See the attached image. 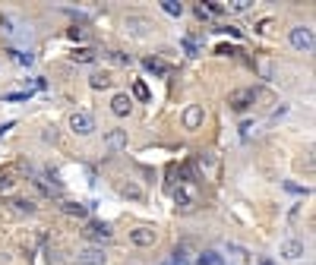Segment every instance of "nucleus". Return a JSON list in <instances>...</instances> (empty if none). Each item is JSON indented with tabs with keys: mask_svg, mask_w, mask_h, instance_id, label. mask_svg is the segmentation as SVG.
<instances>
[{
	"mask_svg": "<svg viewBox=\"0 0 316 265\" xmlns=\"http://www.w3.org/2000/svg\"><path fill=\"white\" fill-rule=\"evenodd\" d=\"M86 35H89V29H82V26L79 29H70V38H86Z\"/></svg>",
	"mask_w": 316,
	"mask_h": 265,
	"instance_id": "nucleus-26",
	"label": "nucleus"
},
{
	"mask_svg": "<svg viewBox=\"0 0 316 265\" xmlns=\"http://www.w3.org/2000/svg\"><path fill=\"white\" fill-rule=\"evenodd\" d=\"M120 193H123V196H130V199H142V189H139L136 183H123V186H120Z\"/></svg>",
	"mask_w": 316,
	"mask_h": 265,
	"instance_id": "nucleus-19",
	"label": "nucleus"
},
{
	"mask_svg": "<svg viewBox=\"0 0 316 265\" xmlns=\"http://www.w3.org/2000/svg\"><path fill=\"white\" fill-rule=\"evenodd\" d=\"M104 145H108L111 151H120V148H127V129H108Z\"/></svg>",
	"mask_w": 316,
	"mask_h": 265,
	"instance_id": "nucleus-8",
	"label": "nucleus"
},
{
	"mask_svg": "<svg viewBox=\"0 0 316 265\" xmlns=\"http://www.w3.org/2000/svg\"><path fill=\"white\" fill-rule=\"evenodd\" d=\"M282 256H285V259H301V256H304V243H301V240H288V243L282 246Z\"/></svg>",
	"mask_w": 316,
	"mask_h": 265,
	"instance_id": "nucleus-12",
	"label": "nucleus"
},
{
	"mask_svg": "<svg viewBox=\"0 0 316 265\" xmlns=\"http://www.w3.org/2000/svg\"><path fill=\"white\" fill-rule=\"evenodd\" d=\"M291 45H294L297 51L310 54V51H313V32H310L307 26H294V29H291Z\"/></svg>",
	"mask_w": 316,
	"mask_h": 265,
	"instance_id": "nucleus-2",
	"label": "nucleus"
},
{
	"mask_svg": "<svg viewBox=\"0 0 316 265\" xmlns=\"http://www.w3.org/2000/svg\"><path fill=\"white\" fill-rule=\"evenodd\" d=\"M149 73H155V76H171V67L164 63V60H158V57H145V63H142Z\"/></svg>",
	"mask_w": 316,
	"mask_h": 265,
	"instance_id": "nucleus-11",
	"label": "nucleus"
},
{
	"mask_svg": "<svg viewBox=\"0 0 316 265\" xmlns=\"http://www.w3.org/2000/svg\"><path fill=\"white\" fill-rule=\"evenodd\" d=\"M231 10H237V13H244V10H250V0H234V4H231Z\"/></svg>",
	"mask_w": 316,
	"mask_h": 265,
	"instance_id": "nucleus-25",
	"label": "nucleus"
},
{
	"mask_svg": "<svg viewBox=\"0 0 316 265\" xmlns=\"http://www.w3.org/2000/svg\"><path fill=\"white\" fill-rule=\"evenodd\" d=\"M13 205H16V212H19V215H32V212H35V205H32L29 199H16Z\"/></svg>",
	"mask_w": 316,
	"mask_h": 265,
	"instance_id": "nucleus-20",
	"label": "nucleus"
},
{
	"mask_svg": "<svg viewBox=\"0 0 316 265\" xmlns=\"http://www.w3.org/2000/svg\"><path fill=\"white\" fill-rule=\"evenodd\" d=\"M111 111H114L117 117H127V114L133 111V98H130L127 92H117L114 98H111Z\"/></svg>",
	"mask_w": 316,
	"mask_h": 265,
	"instance_id": "nucleus-7",
	"label": "nucleus"
},
{
	"mask_svg": "<svg viewBox=\"0 0 316 265\" xmlns=\"http://www.w3.org/2000/svg\"><path fill=\"white\" fill-rule=\"evenodd\" d=\"M133 95L139 101H149V89H145V82H133Z\"/></svg>",
	"mask_w": 316,
	"mask_h": 265,
	"instance_id": "nucleus-21",
	"label": "nucleus"
},
{
	"mask_svg": "<svg viewBox=\"0 0 316 265\" xmlns=\"http://www.w3.org/2000/svg\"><path fill=\"white\" fill-rule=\"evenodd\" d=\"M70 129L79 132V136H89V132L95 129V120H92L89 111H73V114H70Z\"/></svg>",
	"mask_w": 316,
	"mask_h": 265,
	"instance_id": "nucleus-1",
	"label": "nucleus"
},
{
	"mask_svg": "<svg viewBox=\"0 0 316 265\" xmlns=\"http://www.w3.org/2000/svg\"><path fill=\"white\" fill-rule=\"evenodd\" d=\"M16 183H19V167H16V164H4V167H0V193L13 189Z\"/></svg>",
	"mask_w": 316,
	"mask_h": 265,
	"instance_id": "nucleus-5",
	"label": "nucleus"
},
{
	"mask_svg": "<svg viewBox=\"0 0 316 265\" xmlns=\"http://www.w3.org/2000/svg\"><path fill=\"white\" fill-rule=\"evenodd\" d=\"M64 212H67V215H76V218H86V205H79V202H64Z\"/></svg>",
	"mask_w": 316,
	"mask_h": 265,
	"instance_id": "nucleus-17",
	"label": "nucleus"
},
{
	"mask_svg": "<svg viewBox=\"0 0 316 265\" xmlns=\"http://www.w3.org/2000/svg\"><path fill=\"white\" fill-rule=\"evenodd\" d=\"M253 101H256V92L253 89H237V92H231V98H228V104L234 111H247Z\"/></svg>",
	"mask_w": 316,
	"mask_h": 265,
	"instance_id": "nucleus-4",
	"label": "nucleus"
},
{
	"mask_svg": "<svg viewBox=\"0 0 316 265\" xmlns=\"http://www.w3.org/2000/svg\"><path fill=\"white\" fill-rule=\"evenodd\" d=\"M130 240H133L136 246H152L155 243V231L152 227H136V231L130 234Z\"/></svg>",
	"mask_w": 316,
	"mask_h": 265,
	"instance_id": "nucleus-9",
	"label": "nucleus"
},
{
	"mask_svg": "<svg viewBox=\"0 0 316 265\" xmlns=\"http://www.w3.org/2000/svg\"><path fill=\"white\" fill-rule=\"evenodd\" d=\"M174 177H180V180H193V170L183 164V167H177V170H174Z\"/></svg>",
	"mask_w": 316,
	"mask_h": 265,
	"instance_id": "nucleus-23",
	"label": "nucleus"
},
{
	"mask_svg": "<svg viewBox=\"0 0 316 265\" xmlns=\"http://www.w3.org/2000/svg\"><path fill=\"white\" fill-rule=\"evenodd\" d=\"M161 10L168 13V16H180L183 13V7L177 4V0H161Z\"/></svg>",
	"mask_w": 316,
	"mask_h": 265,
	"instance_id": "nucleus-18",
	"label": "nucleus"
},
{
	"mask_svg": "<svg viewBox=\"0 0 316 265\" xmlns=\"http://www.w3.org/2000/svg\"><path fill=\"white\" fill-rule=\"evenodd\" d=\"M76 262H79V265H104L108 256H104L101 246H86V250L76 253Z\"/></svg>",
	"mask_w": 316,
	"mask_h": 265,
	"instance_id": "nucleus-3",
	"label": "nucleus"
},
{
	"mask_svg": "<svg viewBox=\"0 0 316 265\" xmlns=\"http://www.w3.org/2000/svg\"><path fill=\"white\" fill-rule=\"evenodd\" d=\"M199 265H225V259L212 250H206V253H199Z\"/></svg>",
	"mask_w": 316,
	"mask_h": 265,
	"instance_id": "nucleus-16",
	"label": "nucleus"
},
{
	"mask_svg": "<svg viewBox=\"0 0 316 265\" xmlns=\"http://www.w3.org/2000/svg\"><path fill=\"white\" fill-rule=\"evenodd\" d=\"M89 82H92V89H108V85H111V76H108V73H92Z\"/></svg>",
	"mask_w": 316,
	"mask_h": 265,
	"instance_id": "nucleus-15",
	"label": "nucleus"
},
{
	"mask_svg": "<svg viewBox=\"0 0 316 265\" xmlns=\"http://www.w3.org/2000/svg\"><path fill=\"white\" fill-rule=\"evenodd\" d=\"M114 60H117V63H130V57H127V54H120V51H114Z\"/></svg>",
	"mask_w": 316,
	"mask_h": 265,
	"instance_id": "nucleus-28",
	"label": "nucleus"
},
{
	"mask_svg": "<svg viewBox=\"0 0 316 265\" xmlns=\"http://www.w3.org/2000/svg\"><path fill=\"white\" fill-rule=\"evenodd\" d=\"M202 10H206V13H212V16H221V13H225V7H221V4H206Z\"/></svg>",
	"mask_w": 316,
	"mask_h": 265,
	"instance_id": "nucleus-24",
	"label": "nucleus"
},
{
	"mask_svg": "<svg viewBox=\"0 0 316 265\" xmlns=\"http://www.w3.org/2000/svg\"><path fill=\"white\" fill-rule=\"evenodd\" d=\"M82 237H86V240H108V237H111V224H104V221H89L86 231H82Z\"/></svg>",
	"mask_w": 316,
	"mask_h": 265,
	"instance_id": "nucleus-6",
	"label": "nucleus"
},
{
	"mask_svg": "<svg viewBox=\"0 0 316 265\" xmlns=\"http://www.w3.org/2000/svg\"><path fill=\"white\" fill-rule=\"evenodd\" d=\"M95 60V51L92 48H76L73 51V63H92Z\"/></svg>",
	"mask_w": 316,
	"mask_h": 265,
	"instance_id": "nucleus-14",
	"label": "nucleus"
},
{
	"mask_svg": "<svg viewBox=\"0 0 316 265\" xmlns=\"http://www.w3.org/2000/svg\"><path fill=\"white\" fill-rule=\"evenodd\" d=\"M174 202L183 205V208H190V205H193V193H190L187 186H177V189H174Z\"/></svg>",
	"mask_w": 316,
	"mask_h": 265,
	"instance_id": "nucleus-13",
	"label": "nucleus"
},
{
	"mask_svg": "<svg viewBox=\"0 0 316 265\" xmlns=\"http://www.w3.org/2000/svg\"><path fill=\"white\" fill-rule=\"evenodd\" d=\"M183 51H187L190 57H196V54H199V48H196V41H193V38H183Z\"/></svg>",
	"mask_w": 316,
	"mask_h": 265,
	"instance_id": "nucleus-22",
	"label": "nucleus"
},
{
	"mask_svg": "<svg viewBox=\"0 0 316 265\" xmlns=\"http://www.w3.org/2000/svg\"><path fill=\"white\" fill-rule=\"evenodd\" d=\"M202 123V107L199 104H190L187 111H183V126H187V129H196Z\"/></svg>",
	"mask_w": 316,
	"mask_h": 265,
	"instance_id": "nucleus-10",
	"label": "nucleus"
},
{
	"mask_svg": "<svg viewBox=\"0 0 316 265\" xmlns=\"http://www.w3.org/2000/svg\"><path fill=\"white\" fill-rule=\"evenodd\" d=\"M16 60H19V63H26V67H29V63H32V54H16Z\"/></svg>",
	"mask_w": 316,
	"mask_h": 265,
	"instance_id": "nucleus-27",
	"label": "nucleus"
}]
</instances>
